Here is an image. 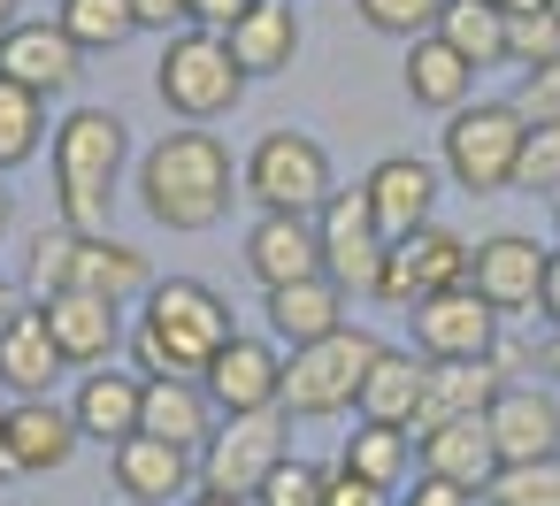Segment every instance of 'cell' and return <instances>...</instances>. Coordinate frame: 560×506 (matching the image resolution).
<instances>
[{
  "label": "cell",
  "mask_w": 560,
  "mask_h": 506,
  "mask_svg": "<svg viewBox=\"0 0 560 506\" xmlns=\"http://www.w3.org/2000/svg\"><path fill=\"white\" fill-rule=\"evenodd\" d=\"M231 338L238 330H231L223 292H208L200 276H170V284H147L131 353H139V376H192L200 384Z\"/></svg>",
  "instance_id": "obj_1"
},
{
  "label": "cell",
  "mask_w": 560,
  "mask_h": 506,
  "mask_svg": "<svg viewBox=\"0 0 560 506\" xmlns=\"http://www.w3.org/2000/svg\"><path fill=\"white\" fill-rule=\"evenodd\" d=\"M231 185H238V169H231V146L215 131H170L139 162V200L162 231H215L238 200Z\"/></svg>",
  "instance_id": "obj_2"
},
{
  "label": "cell",
  "mask_w": 560,
  "mask_h": 506,
  "mask_svg": "<svg viewBox=\"0 0 560 506\" xmlns=\"http://www.w3.org/2000/svg\"><path fill=\"white\" fill-rule=\"evenodd\" d=\"M116 177H124V116L70 108L55 123V208H62V231H108Z\"/></svg>",
  "instance_id": "obj_3"
},
{
  "label": "cell",
  "mask_w": 560,
  "mask_h": 506,
  "mask_svg": "<svg viewBox=\"0 0 560 506\" xmlns=\"http://www.w3.org/2000/svg\"><path fill=\"white\" fill-rule=\"evenodd\" d=\"M147 284H154L147 254L108 238V231H55V238L39 231V246H32V292L39 299L47 292H93V299L131 307V299H147Z\"/></svg>",
  "instance_id": "obj_4"
},
{
  "label": "cell",
  "mask_w": 560,
  "mask_h": 506,
  "mask_svg": "<svg viewBox=\"0 0 560 506\" xmlns=\"http://www.w3.org/2000/svg\"><path fill=\"white\" fill-rule=\"evenodd\" d=\"M376 353H384V338L361 330V322H346V330H330V338H315V345H292V353H284V391H277V407H284L292 422H330V414H346V407L361 399Z\"/></svg>",
  "instance_id": "obj_5"
},
{
  "label": "cell",
  "mask_w": 560,
  "mask_h": 506,
  "mask_svg": "<svg viewBox=\"0 0 560 506\" xmlns=\"http://www.w3.org/2000/svg\"><path fill=\"white\" fill-rule=\"evenodd\" d=\"M522 139H529V116L514 101H468L445 116V139H438V162L460 192L491 200V192H514V169H522Z\"/></svg>",
  "instance_id": "obj_6"
},
{
  "label": "cell",
  "mask_w": 560,
  "mask_h": 506,
  "mask_svg": "<svg viewBox=\"0 0 560 506\" xmlns=\"http://www.w3.org/2000/svg\"><path fill=\"white\" fill-rule=\"evenodd\" d=\"M154 93H162L170 116L215 123V116H231V108L246 101V70L231 62V39H223V32L185 24V32H170V47H162V62H154Z\"/></svg>",
  "instance_id": "obj_7"
},
{
  "label": "cell",
  "mask_w": 560,
  "mask_h": 506,
  "mask_svg": "<svg viewBox=\"0 0 560 506\" xmlns=\"http://www.w3.org/2000/svg\"><path fill=\"white\" fill-rule=\"evenodd\" d=\"M238 185H246V200H254L261 215H323V200L338 192V185H330V154H323L307 131H269V139L246 154Z\"/></svg>",
  "instance_id": "obj_8"
},
{
  "label": "cell",
  "mask_w": 560,
  "mask_h": 506,
  "mask_svg": "<svg viewBox=\"0 0 560 506\" xmlns=\"http://www.w3.org/2000/svg\"><path fill=\"white\" fill-rule=\"evenodd\" d=\"M292 414L284 407H261V414H223L215 437L200 445V491H223V498H254L261 475L292 452Z\"/></svg>",
  "instance_id": "obj_9"
},
{
  "label": "cell",
  "mask_w": 560,
  "mask_h": 506,
  "mask_svg": "<svg viewBox=\"0 0 560 506\" xmlns=\"http://www.w3.org/2000/svg\"><path fill=\"white\" fill-rule=\"evenodd\" d=\"M315 238H323V276H330L346 299H353V292H361V299H376L392 238H384V223H376V208H369V192H361V185L323 200V215H315Z\"/></svg>",
  "instance_id": "obj_10"
},
{
  "label": "cell",
  "mask_w": 560,
  "mask_h": 506,
  "mask_svg": "<svg viewBox=\"0 0 560 506\" xmlns=\"http://www.w3.org/2000/svg\"><path fill=\"white\" fill-rule=\"evenodd\" d=\"M407 322H415V353L422 361H491V345H499V307L476 284L430 292L422 307H407Z\"/></svg>",
  "instance_id": "obj_11"
},
{
  "label": "cell",
  "mask_w": 560,
  "mask_h": 506,
  "mask_svg": "<svg viewBox=\"0 0 560 506\" xmlns=\"http://www.w3.org/2000/svg\"><path fill=\"white\" fill-rule=\"evenodd\" d=\"M453 284H468V238H453L445 223H422V231L392 238L376 299H392V307H422L430 292H453Z\"/></svg>",
  "instance_id": "obj_12"
},
{
  "label": "cell",
  "mask_w": 560,
  "mask_h": 506,
  "mask_svg": "<svg viewBox=\"0 0 560 506\" xmlns=\"http://www.w3.org/2000/svg\"><path fill=\"white\" fill-rule=\"evenodd\" d=\"M483 429L499 445V468L514 460H552L560 452V399L537 384H499V399L483 407Z\"/></svg>",
  "instance_id": "obj_13"
},
{
  "label": "cell",
  "mask_w": 560,
  "mask_h": 506,
  "mask_svg": "<svg viewBox=\"0 0 560 506\" xmlns=\"http://www.w3.org/2000/svg\"><path fill=\"white\" fill-rule=\"evenodd\" d=\"M468 284H476L499 315H522V307H537V292H545V246L522 238V231H499V238L468 246Z\"/></svg>",
  "instance_id": "obj_14"
},
{
  "label": "cell",
  "mask_w": 560,
  "mask_h": 506,
  "mask_svg": "<svg viewBox=\"0 0 560 506\" xmlns=\"http://www.w3.org/2000/svg\"><path fill=\"white\" fill-rule=\"evenodd\" d=\"M108 468H116V483H124L131 506H170V498H185L200 483V452H185L170 437H147V429L124 437V445H108Z\"/></svg>",
  "instance_id": "obj_15"
},
{
  "label": "cell",
  "mask_w": 560,
  "mask_h": 506,
  "mask_svg": "<svg viewBox=\"0 0 560 506\" xmlns=\"http://www.w3.org/2000/svg\"><path fill=\"white\" fill-rule=\"evenodd\" d=\"M0 78H16L24 93L55 101L85 78V47L62 32V24H16L9 39H0Z\"/></svg>",
  "instance_id": "obj_16"
},
{
  "label": "cell",
  "mask_w": 560,
  "mask_h": 506,
  "mask_svg": "<svg viewBox=\"0 0 560 506\" xmlns=\"http://www.w3.org/2000/svg\"><path fill=\"white\" fill-rule=\"evenodd\" d=\"M208 384V399L223 407V414H261V407H277V391H284V353L269 345V338H231L223 353H215V368L200 376Z\"/></svg>",
  "instance_id": "obj_17"
},
{
  "label": "cell",
  "mask_w": 560,
  "mask_h": 506,
  "mask_svg": "<svg viewBox=\"0 0 560 506\" xmlns=\"http://www.w3.org/2000/svg\"><path fill=\"white\" fill-rule=\"evenodd\" d=\"M47 330L62 345L70 368H108V353L124 345V307L116 299H93V292H47Z\"/></svg>",
  "instance_id": "obj_18"
},
{
  "label": "cell",
  "mask_w": 560,
  "mask_h": 506,
  "mask_svg": "<svg viewBox=\"0 0 560 506\" xmlns=\"http://www.w3.org/2000/svg\"><path fill=\"white\" fill-rule=\"evenodd\" d=\"M415 452H422V475H438V483H453V491H468V498H483V491H491V475H499V445H491L483 414L422 429V437H415Z\"/></svg>",
  "instance_id": "obj_19"
},
{
  "label": "cell",
  "mask_w": 560,
  "mask_h": 506,
  "mask_svg": "<svg viewBox=\"0 0 560 506\" xmlns=\"http://www.w3.org/2000/svg\"><path fill=\"white\" fill-rule=\"evenodd\" d=\"M62 368H70V361H62V345H55V330H47V307H39V299H32V307H16L9 322H0V384H9L16 399H47Z\"/></svg>",
  "instance_id": "obj_20"
},
{
  "label": "cell",
  "mask_w": 560,
  "mask_h": 506,
  "mask_svg": "<svg viewBox=\"0 0 560 506\" xmlns=\"http://www.w3.org/2000/svg\"><path fill=\"white\" fill-rule=\"evenodd\" d=\"M361 192H369L384 238H407V231H422L430 208H438V169H430L422 154H384V162L361 177Z\"/></svg>",
  "instance_id": "obj_21"
},
{
  "label": "cell",
  "mask_w": 560,
  "mask_h": 506,
  "mask_svg": "<svg viewBox=\"0 0 560 506\" xmlns=\"http://www.w3.org/2000/svg\"><path fill=\"white\" fill-rule=\"evenodd\" d=\"M246 269L261 292L277 284H300V276H323V238H315V215H261L246 231Z\"/></svg>",
  "instance_id": "obj_22"
},
{
  "label": "cell",
  "mask_w": 560,
  "mask_h": 506,
  "mask_svg": "<svg viewBox=\"0 0 560 506\" xmlns=\"http://www.w3.org/2000/svg\"><path fill=\"white\" fill-rule=\"evenodd\" d=\"M215 399H208V384H192V376H147V399H139V429L147 437H170V445H185V452H200L208 437H215Z\"/></svg>",
  "instance_id": "obj_23"
},
{
  "label": "cell",
  "mask_w": 560,
  "mask_h": 506,
  "mask_svg": "<svg viewBox=\"0 0 560 506\" xmlns=\"http://www.w3.org/2000/svg\"><path fill=\"white\" fill-rule=\"evenodd\" d=\"M78 445L85 437H78L70 407H55V399H16L9 407V460H16V475H55Z\"/></svg>",
  "instance_id": "obj_24"
},
{
  "label": "cell",
  "mask_w": 560,
  "mask_h": 506,
  "mask_svg": "<svg viewBox=\"0 0 560 506\" xmlns=\"http://www.w3.org/2000/svg\"><path fill=\"white\" fill-rule=\"evenodd\" d=\"M231 62L246 70V78H277V70H292V55H300V16H292V0H254L246 16H231Z\"/></svg>",
  "instance_id": "obj_25"
},
{
  "label": "cell",
  "mask_w": 560,
  "mask_h": 506,
  "mask_svg": "<svg viewBox=\"0 0 560 506\" xmlns=\"http://www.w3.org/2000/svg\"><path fill=\"white\" fill-rule=\"evenodd\" d=\"M261 315H269V330H277L284 345H315V338L346 330V292H338L330 276H300V284L261 292Z\"/></svg>",
  "instance_id": "obj_26"
},
{
  "label": "cell",
  "mask_w": 560,
  "mask_h": 506,
  "mask_svg": "<svg viewBox=\"0 0 560 506\" xmlns=\"http://www.w3.org/2000/svg\"><path fill=\"white\" fill-rule=\"evenodd\" d=\"M422 384H430V361H422V353L384 345V353H376V368H369V384H361V399H353V414H361V422H392V429H407V437H415Z\"/></svg>",
  "instance_id": "obj_27"
},
{
  "label": "cell",
  "mask_w": 560,
  "mask_h": 506,
  "mask_svg": "<svg viewBox=\"0 0 560 506\" xmlns=\"http://www.w3.org/2000/svg\"><path fill=\"white\" fill-rule=\"evenodd\" d=\"M499 368L491 361H430V384H422V414H415V437L438 429V422H468L499 399Z\"/></svg>",
  "instance_id": "obj_28"
},
{
  "label": "cell",
  "mask_w": 560,
  "mask_h": 506,
  "mask_svg": "<svg viewBox=\"0 0 560 506\" xmlns=\"http://www.w3.org/2000/svg\"><path fill=\"white\" fill-rule=\"evenodd\" d=\"M139 399H147V376H116V368L85 376L78 399H70L78 437H93V445H124V437H139Z\"/></svg>",
  "instance_id": "obj_29"
},
{
  "label": "cell",
  "mask_w": 560,
  "mask_h": 506,
  "mask_svg": "<svg viewBox=\"0 0 560 506\" xmlns=\"http://www.w3.org/2000/svg\"><path fill=\"white\" fill-rule=\"evenodd\" d=\"M468 93H476V70H468V62H460L438 32L407 39V101H415V108L453 116V108H468Z\"/></svg>",
  "instance_id": "obj_30"
},
{
  "label": "cell",
  "mask_w": 560,
  "mask_h": 506,
  "mask_svg": "<svg viewBox=\"0 0 560 506\" xmlns=\"http://www.w3.org/2000/svg\"><path fill=\"white\" fill-rule=\"evenodd\" d=\"M430 32H438L468 70H499V62H506V9H499V0H445Z\"/></svg>",
  "instance_id": "obj_31"
},
{
  "label": "cell",
  "mask_w": 560,
  "mask_h": 506,
  "mask_svg": "<svg viewBox=\"0 0 560 506\" xmlns=\"http://www.w3.org/2000/svg\"><path fill=\"white\" fill-rule=\"evenodd\" d=\"M407 452H415V437H407V429H392V422H361V429L346 437L338 468H353V475H369V483L399 491V475H407Z\"/></svg>",
  "instance_id": "obj_32"
},
{
  "label": "cell",
  "mask_w": 560,
  "mask_h": 506,
  "mask_svg": "<svg viewBox=\"0 0 560 506\" xmlns=\"http://www.w3.org/2000/svg\"><path fill=\"white\" fill-rule=\"evenodd\" d=\"M55 24L85 47V55H116L131 32H139V16H131V0H62L55 9Z\"/></svg>",
  "instance_id": "obj_33"
},
{
  "label": "cell",
  "mask_w": 560,
  "mask_h": 506,
  "mask_svg": "<svg viewBox=\"0 0 560 506\" xmlns=\"http://www.w3.org/2000/svg\"><path fill=\"white\" fill-rule=\"evenodd\" d=\"M39 131H47V101L24 93L16 78H0V169H16L39 154Z\"/></svg>",
  "instance_id": "obj_34"
},
{
  "label": "cell",
  "mask_w": 560,
  "mask_h": 506,
  "mask_svg": "<svg viewBox=\"0 0 560 506\" xmlns=\"http://www.w3.org/2000/svg\"><path fill=\"white\" fill-rule=\"evenodd\" d=\"M483 506H560V452L552 460H514L491 475Z\"/></svg>",
  "instance_id": "obj_35"
},
{
  "label": "cell",
  "mask_w": 560,
  "mask_h": 506,
  "mask_svg": "<svg viewBox=\"0 0 560 506\" xmlns=\"http://www.w3.org/2000/svg\"><path fill=\"white\" fill-rule=\"evenodd\" d=\"M323 483H330V468H315V460L284 452V460H277V468L261 475L254 506H323Z\"/></svg>",
  "instance_id": "obj_36"
},
{
  "label": "cell",
  "mask_w": 560,
  "mask_h": 506,
  "mask_svg": "<svg viewBox=\"0 0 560 506\" xmlns=\"http://www.w3.org/2000/svg\"><path fill=\"white\" fill-rule=\"evenodd\" d=\"M506 62H514V70H545V62H560V16H552V9L506 16Z\"/></svg>",
  "instance_id": "obj_37"
},
{
  "label": "cell",
  "mask_w": 560,
  "mask_h": 506,
  "mask_svg": "<svg viewBox=\"0 0 560 506\" xmlns=\"http://www.w3.org/2000/svg\"><path fill=\"white\" fill-rule=\"evenodd\" d=\"M353 9H361V24L384 32V39H422V32L438 24L445 0H353Z\"/></svg>",
  "instance_id": "obj_38"
},
{
  "label": "cell",
  "mask_w": 560,
  "mask_h": 506,
  "mask_svg": "<svg viewBox=\"0 0 560 506\" xmlns=\"http://www.w3.org/2000/svg\"><path fill=\"white\" fill-rule=\"evenodd\" d=\"M514 185H522V192H560V123H529Z\"/></svg>",
  "instance_id": "obj_39"
},
{
  "label": "cell",
  "mask_w": 560,
  "mask_h": 506,
  "mask_svg": "<svg viewBox=\"0 0 560 506\" xmlns=\"http://www.w3.org/2000/svg\"><path fill=\"white\" fill-rule=\"evenodd\" d=\"M514 108H522L529 123H560V62H545V70H522V93H514Z\"/></svg>",
  "instance_id": "obj_40"
},
{
  "label": "cell",
  "mask_w": 560,
  "mask_h": 506,
  "mask_svg": "<svg viewBox=\"0 0 560 506\" xmlns=\"http://www.w3.org/2000/svg\"><path fill=\"white\" fill-rule=\"evenodd\" d=\"M323 506H399V491H384V483H369V475H353V468H330Z\"/></svg>",
  "instance_id": "obj_41"
},
{
  "label": "cell",
  "mask_w": 560,
  "mask_h": 506,
  "mask_svg": "<svg viewBox=\"0 0 560 506\" xmlns=\"http://www.w3.org/2000/svg\"><path fill=\"white\" fill-rule=\"evenodd\" d=\"M131 16H139V32H185L192 24V9H185V0H131Z\"/></svg>",
  "instance_id": "obj_42"
},
{
  "label": "cell",
  "mask_w": 560,
  "mask_h": 506,
  "mask_svg": "<svg viewBox=\"0 0 560 506\" xmlns=\"http://www.w3.org/2000/svg\"><path fill=\"white\" fill-rule=\"evenodd\" d=\"M185 9H192V24H200V32H231V16H246L254 0H185Z\"/></svg>",
  "instance_id": "obj_43"
},
{
  "label": "cell",
  "mask_w": 560,
  "mask_h": 506,
  "mask_svg": "<svg viewBox=\"0 0 560 506\" xmlns=\"http://www.w3.org/2000/svg\"><path fill=\"white\" fill-rule=\"evenodd\" d=\"M399 506H468V491H453V483L422 475V483H415V498H399Z\"/></svg>",
  "instance_id": "obj_44"
},
{
  "label": "cell",
  "mask_w": 560,
  "mask_h": 506,
  "mask_svg": "<svg viewBox=\"0 0 560 506\" xmlns=\"http://www.w3.org/2000/svg\"><path fill=\"white\" fill-rule=\"evenodd\" d=\"M537 315L560 330V254H545V292H537Z\"/></svg>",
  "instance_id": "obj_45"
},
{
  "label": "cell",
  "mask_w": 560,
  "mask_h": 506,
  "mask_svg": "<svg viewBox=\"0 0 560 506\" xmlns=\"http://www.w3.org/2000/svg\"><path fill=\"white\" fill-rule=\"evenodd\" d=\"M16 475V460H9V407H0V483Z\"/></svg>",
  "instance_id": "obj_46"
},
{
  "label": "cell",
  "mask_w": 560,
  "mask_h": 506,
  "mask_svg": "<svg viewBox=\"0 0 560 506\" xmlns=\"http://www.w3.org/2000/svg\"><path fill=\"white\" fill-rule=\"evenodd\" d=\"M185 506H254V498H223V491H192Z\"/></svg>",
  "instance_id": "obj_47"
},
{
  "label": "cell",
  "mask_w": 560,
  "mask_h": 506,
  "mask_svg": "<svg viewBox=\"0 0 560 506\" xmlns=\"http://www.w3.org/2000/svg\"><path fill=\"white\" fill-rule=\"evenodd\" d=\"M16 24H24V16H16V0H0V39H9Z\"/></svg>",
  "instance_id": "obj_48"
},
{
  "label": "cell",
  "mask_w": 560,
  "mask_h": 506,
  "mask_svg": "<svg viewBox=\"0 0 560 506\" xmlns=\"http://www.w3.org/2000/svg\"><path fill=\"white\" fill-rule=\"evenodd\" d=\"M499 9H506V16H529V9H545V0H499Z\"/></svg>",
  "instance_id": "obj_49"
},
{
  "label": "cell",
  "mask_w": 560,
  "mask_h": 506,
  "mask_svg": "<svg viewBox=\"0 0 560 506\" xmlns=\"http://www.w3.org/2000/svg\"><path fill=\"white\" fill-rule=\"evenodd\" d=\"M16 315V292H9V276H0V322H9Z\"/></svg>",
  "instance_id": "obj_50"
},
{
  "label": "cell",
  "mask_w": 560,
  "mask_h": 506,
  "mask_svg": "<svg viewBox=\"0 0 560 506\" xmlns=\"http://www.w3.org/2000/svg\"><path fill=\"white\" fill-rule=\"evenodd\" d=\"M9 215H16V208H9V185H0V238H9Z\"/></svg>",
  "instance_id": "obj_51"
},
{
  "label": "cell",
  "mask_w": 560,
  "mask_h": 506,
  "mask_svg": "<svg viewBox=\"0 0 560 506\" xmlns=\"http://www.w3.org/2000/svg\"><path fill=\"white\" fill-rule=\"evenodd\" d=\"M552 223H560V192H552Z\"/></svg>",
  "instance_id": "obj_52"
},
{
  "label": "cell",
  "mask_w": 560,
  "mask_h": 506,
  "mask_svg": "<svg viewBox=\"0 0 560 506\" xmlns=\"http://www.w3.org/2000/svg\"><path fill=\"white\" fill-rule=\"evenodd\" d=\"M545 9H552V16H560V0H545Z\"/></svg>",
  "instance_id": "obj_53"
}]
</instances>
